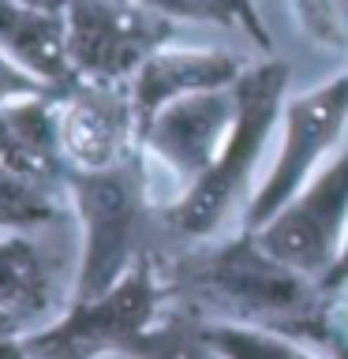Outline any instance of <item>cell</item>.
<instances>
[{
	"label": "cell",
	"mask_w": 348,
	"mask_h": 359,
	"mask_svg": "<svg viewBox=\"0 0 348 359\" xmlns=\"http://www.w3.org/2000/svg\"><path fill=\"white\" fill-rule=\"evenodd\" d=\"M157 266L168 288V307L184 318L274 330L330 355V292L277 262L258 243L255 229L206 243L157 247Z\"/></svg>",
	"instance_id": "obj_1"
},
{
	"label": "cell",
	"mask_w": 348,
	"mask_h": 359,
	"mask_svg": "<svg viewBox=\"0 0 348 359\" xmlns=\"http://www.w3.org/2000/svg\"><path fill=\"white\" fill-rule=\"evenodd\" d=\"M292 79H296V67L285 53L258 56L243 72V79L236 83L240 112H236L229 142L218 154V161L184 195L168 202L165 210H157V236L168 240L157 247L206 243L247 229V206H251L255 187L274 154L281 109L292 94Z\"/></svg>",
	"instance_id": "obj_2"
},
{
	"label": "cell",
	"mask_w": 348,
	"mask_h": 359,
	"mask_svg": "<svg viewBox=\"0 0 348 359\" xmlns=\"http://www.w3.org/2000/svg\"><path fill=\"white\" fill-rule=\"evenodd\" d=\"M64 187L79 224L75 299H94L116 285L146 251L157 247L154 236L161 206L154 198L142 150L112 168H98V172L67 168Z\"/></svg>",
	"instance_id": "obj_3"
},
{
	"label": "cell",
	"mask_w": 348,
	"mask_h": 359,
	"mask_svg": "<svg viewBox=\"0 0 348 359\" xmlns=\"http://www.w3.org/2000/svg\"><path fill=\"white\" fill-rule=\"evenodd\" d=\"M168 307V288L157 266V251H146L109 292L94 299L67 303L49 325L22 333L19 341L34 359H105L135 355L146 333L154 330Z\"/></svg>",
	"instance_id": "obj_4"
},
{
	"label": "cell",
	"mask_w": 348,
	"mask_h": 359,
	"mask_svg": "<svg viewBox=\"0 0 348 359\" xmlns=\"http://www.w3.org/2000/svg\"><path fill=\"white\" fill-rule=\"evenodd\" d=\"M348 142V64L292 90L281 109L274 154L247 206V229L266 224Z\"/></svg>",
	"instance_id": "obj_5"
},
{
	"label": "cell",
	"mask_w": 348,
	"mask_h": 359,
	"mask_svg": "<svg viewBox=\"0 0 348 359\" xmlns=\"http://www.w3.org/2000/svg\"><path fill=\"white\" fill-rule=\"evenodd\" d=\"M191 30H206L135 0H67L64 38L75 79L131 83V75L157 49L187 41Z\"/></svg>",
	"instance_id": "obj_6"
},
{
	"label": "cell",
	"mask_w": 348,
	"mask_h": 359,
	"mask_svg": "<svg viewBox=\"0 0 348 359\" xmlns=\"http://www.w3.org/2000/svg\"><path fill=\"white\" fill-rule=\"evenodd\" d=\"M240 112L236 86L206 90L157 109L139 131V150L154 184L157 206L176 202L225 150Z\"/></svg>",
	"instance_id": "obj_7"
},
{
	"label": "cell",
	"mask_w": 348,
	"mask_h": 359,
	"mask_svg": "<svg viewBox=\"0 0 348 359\" xmlns=\"http://www.w3.org/2000/svg\"><path fill=\"white\" fill-rule=\"evenodd\" d=\"M255 236L277 262L326 288L348 247V142Z\"/></svg>",
	"instance_id": "obj_8"
},
{
	"label": "cell",
	"mask_w": 348,
	"mask_h": 359,
	"mask_svg": "<svg viewBox=\"0 0 348 359\" xmlns=\"http://www.w3.org/2000/svg\"><path fill=\"white\" fill-rule=\"evenodd\" d=\"M79 280V224L75 213L45 229L0 232V311L22 333L49 325L75 299Z\"/></svg>",
	"instance_id": "obj_9"
},
{
	"label": "cell",
	"mask_w": 348,
	"mask_h": 359,
	"mask_svg": "<svg viewBox=\"0 0 348 359\" xmlns=\"http://www.w3.org/2000/svg\"><path fill=\"white\" fill-rule=\"evenodd\" d=\"M56 142L67 168L98 172L139 154V112L128 83L75 79L56 94Z\"/></svg>",
	"instance_id": "obj_10"
},
{
	"label": "cell",
	"mask_w": 348,
	"mask_h": 359,
	"mask_svg": "<svg viewBox=\"0 0 348 359\" xmlns=\"http://www.w3.org/2000/svg\"><path fill=\"white\" fill-rule=\"evenodd\" d=\"M255 60L258 53H251L247 45H225V41L218 45V41H195V38L157 49L128 83L135 97V112H139V131L168 101L236 86Z\"/></svg>",
	"instance_id": "obj_11"
},
{
	"label": "cell",
	"mask_w": 348,
	"mask_h": 359,
	"mask_svg": "<svg viewBox=\"0 0 348 359\" xmlns=\"http://www.w3.org/2000/svg\"><path fill=\"white\" fill-rule=\"evenodd\" d=\"M0 168L64 187L67 165L56 142V94L0 105Z\"/></svg>",
	"instance_id": "obj_12"
},
{
	"label": "cell",
	"mask_w": 348,
	"mask_h": 359,
	"mask_svg": "<svg viewBox=\"0 0 348 359\" xmlns=\"http://www.w3.org/2000/svg\"><path fill=\"white\" fill-rule=\"evenodd\" d=\"M0 49H8L19 64H27L56 90L75 83V72L67 64L64 11H41L22 0H0Z\"/></svg>",
	"instance_id": "obj_13"
},
{
	"label": "cell",
	"mask_w": 348,
	"mask_h": 359,
	"mask_svg": "<svg viewBox=\"0 0 348 359\" xmlns=\"http://www.w3.org/2000/svg\"><path fill=\"white\" fill-rule=\"evenodd\" d=\"M72 213L67 187L41 184V180L19 176L0 168V232L19 229H45Z\"/></svg>",
	"instance_id": "obj_14"
},
{
	"label": "cell",
	"mask_w": 348,
	"mask_h": 359,
	"mask_svg": "<svg viewBox=\"0 0 348 359\" xmlns=\"http://www.w3.org/2000/svg\"><path fill=\"white\" fill-rule=\"evenodd\" d=\"M195 330L218 348L225 359H330L319 348L296 341V337L255 330V325H229V322H195Z\"/></svg>",
	"instance_id": "obj_15"
},
{
	"label": "cell",
	"mask_w": 348,
	"mask_h": 359,
	"mask_svg": "<svg viewBox=\"0 0 348 359\" xmlns=\"http://www.w3.org/2000/svg\"><path fill=\"white\" fill-rule=\"evenodd\" d=\"M285 11L307 45L348 60V19L341 0H285Z\"/></svg>",
	"instance_id": "obj_16"
},
{
	"label": "cell",
	"mask_w": 348,
	"mask_h": 359,
	"mask_svg": "<svg viewBox=\"0 0 348 359\" xmlns=\"http://www.w3.org/2000/svg\"><path fill=\"white\" fill-rule=\"evenodd\" d=\"M135 359H225V355L195 330L191 318L168 311L165 318L146 333V341L139 344Z\"/></svg>",
	"instance_id": "obj_17"
},
{
	"label": "cell",
	"mask_w": 348,
	"mask_h": 359,
	"mask_svg": "<svg viewBox=\"0 0 348 359\" xmlns=\"http://www.w3.org/2000/svg\"><path fill=\"white\" fill-rule=\"evenodd\" d=\"M218 11L229 22V30L240 38L251 53L258 56H277V38L269 34V22H266V11H262V0H213Z\"/></svg>",
	"instance_id": "obj_18"
},
{
	"label": "cell",
	"mask_w": 348,
	"mask_h": 359,
	"mask_svg": "<svg viewBox=\"0 0 348 359\" xmlns=\"http://www.w3.org/2000/svg\"><path fill=\"white\" fill-rule=\"evenodd\" d=\"M45 94H60V90L38 79L8 49H0V105H15V101H30V97H45Z\"/></svg>",
	"instance_id": "obj_19"
},
{
	"label": "cell",
	"mask_w": 348,
	"mask_h": 359,
	"mask_svg": "<svg viewBox=\"0 0 348 359\" xmlns=\"http://www.w3.org/2000/svg\"><path fill=\"white\" fill-rule=\"evenodd\" d=\"M135 4H146V8H154V11H165V15H176V19L195 22V27H206V30L232 34L213 0H135ZM232 38H236V34H232Z\"/></svg>",
	"instance_id": "obj_20"
},
{
	"label": "cell",
	"mask_w": 348,
	"mask_h": 359,
	"mask_svg": "<svg viewBox=\"0 0 348 359\" xmlns=\"http://www.w3.org/2000/svg\"><path fill=\"white\" fill-rule=\"evenodd\" d=\"M326 330H330V359H348V280L330 288Z\"/></svg>",
	"instance_id": "obj_21"
},
{
	"label": "cell",
	"mask_w": 348,
	"mask_h": 359,
	"mask_svg": "<svg viewBox=\"0 0 348 359\" xmlns=\"http://www.w3.org/2000/svg\"><path fill=\"white\" fill-rule=\"evenodd\" d=\"M0 359H34V355L22 348L19 337H4V341H0Z\"/></svg>",
	"instance_id": "obj_22"
},
{
	"label": "cell",
	"mask_w": 348,
	"mask_h": 359,
	"mask_svg": "<svg viewBox=\"0 0 348 359\" xmlns=\"http://www.w3.org/2000/svg\"><path fill=\"white\" fill-rule=\"evenodd\" d=\"M348 280V247H344V255H341V262H337V269L330 273V280H326V292L337 288V285H344Z\"/></svg>",
	"instance_id": "obj_23"
},
{
	"label": "cell",
	"mask_w": 348,
	"mask_h": 359,
	"mask_svg": "<svg viewBox=\"0 0 348 359\" xmlns=\"http://www.w3.org/2000/svg\"><path fill=\"white\" fill-rule=\"evenodd\" d=\"M4 337H22V325L11 318V314L0 311V341H4Z\"/></svg>",
	"instance_id": "obj_24"
},
{
	"label": "cell",
	"mask_w": 348,
	"mask_h": 359,
	"mask_svg": "<svg viewBox=\"0 0 348 359\" xmlns=\"http://www.w3.org/2000/svg\"><path fill=\"white\" fill-rule=\"evenodd\" d=\"M22 4L41 8V11H64V8H67V0H22Z\"/></svg>",
	"instance_id": "obj_25"
},
{
	"label": "cell",
	"mask_w": 348,
	"mask_h": 359,
	"mask_svg": "<svg viewBox=\"0 0 348 359\" xmlns=\"http://www.w3.org/2000/svg\"><path fill=\"white\" fill-rule=\"evenodd\" d=\"M105 359H135V355H105Z\"/></svg>",
	"instance_id": "obj_26"
},
{
	"label": "cell",
	"mask_w": 348,
	"mask_h": 359,
	"mask_svg": "<svg viewBox=\"0 0 348 359\" xmlns=\"http://www.w3.org/2000/svg\"><path fill=\"white\" fill-rule=\"evenodd\" d=\"M341 8H344V19H348V0H341Z\"/></svg>",
	"instance_id": "obj_27"
}]
</instances>
